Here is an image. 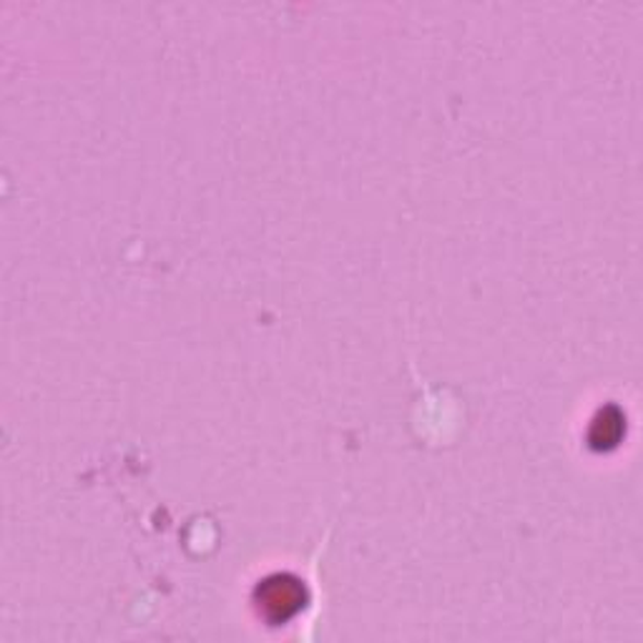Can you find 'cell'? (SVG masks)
<instances>
[{
    "mask_svg": "<svg viewBox=\"0 0 643 643\" xmlns=\"http://www.w3.org/2000/svg\"><path fill=\"white\" fill-rule=\"evenodd\" d=\"M254 604H257L261 619L279 626L292 621L302 611L304 604H307V591H304L297 575L274 573L254 591Z\"/></svg>",
    "mask_w": 643,
    "mask_h": 643,
    "instance_id": "obj_1",
    "label": "cell"
},
{
    "mask_svg": "<svg viewBox=\"0 0 643 643\" xmlns=\"http://www.w3.org/2000/svg\"><path fill=\"white\" fill-rule=\"evenodd\" d=\"M623 435V418L616 408L600 412V418L591 428V445L594 447H613Z\"/></svg>",
    "mask_w": 643,
    "mask_h": 643,
    "instance_id": "obj_2",
    "label": "cell"
}]
</instances>
